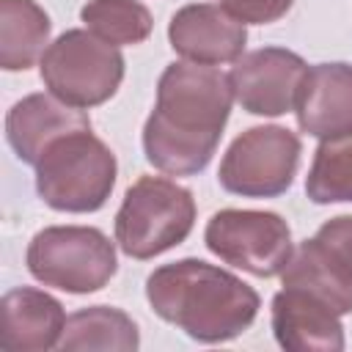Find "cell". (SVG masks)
<instances>
[{
    "label": "cell",
    "instance_id": "6da1fadb",
    "mask_svg": "<svg viewBox=\"0 0 352 352\" xmlns=\"http://www.w3.org/2000/svg\"><path fill=\"white\" fill-rule=\"evenodd\" d=\"M234 88L214 66L179 60L157 82V104L143 124L146 160L168 176L201 173L223 138Z\"/></svg>",
    "mask_w": 352,
    "mask_h": 352
},
{
    "label": "cell",
    "instance_id": "7a4b0ae2",
    "mask_svg": "<svg viewBox=\"0 0 352 352\" xmlns=\"http://www.w3.org/2000/svg\"><path fill=\"white\" fill-rule=\"evenodd\" d=\"M151 311L201 344L242 336L258 314V294L242 278L201 258H179L146 278Z\"/></svg>",
    "mask_w": 352,
    "mask_h": 352
},
{
    "label": "cell",
    "instance_id": "3957f363",
    "mask_svg": "<svg viewBox=\"0 0 352 352\" xmlns=\"http://www.w3.org/2000/svg\"><path fill=\"white\" fill-rule=\"evenodd\" d=\"M118 176L110 146L91 129L52 140L36 162V192L55 212L85 214L107 204Z\"/></svg>",
    "mask_w": 352,
    "mask_h": 352
},
{
    "label": "cell",
    "instance_id": "277c9868",
    "mask_svg": "<svg viewBox=\"0 0 352 352\" xmlns=\"http://www.w3.org/2000/svg\"><path fill=\"white\" fill-rule=\"evenodd\" d=\"M195 226V198L165 176H140L116 212V242L138 261L182 245Z\"/></svg>",
    "mask_w": 352,
    "mask_h": 352
},
{
    "label": "cell",
    "instance_id": "5b68a950",
    "mask_svg": "<svg viewBox=\"0 0 352 352\" xmlns=\"http://www.w3.org/2000/svg\"><path fill=\"white\" fill-rule=\"evenodd\" d=\"M28 272L52 289L91 294L110 283L118 270L116 245L94 226H47L25 253Z\"/></svg>",
    "mask_w": 352,
    "mask_h": 352
},
{
    "label": "cell",
    "instance_id": "8992f818",
    "mask_svg": "<svg viewBox=\"0 0 352 352\" xmlns=\"http://www.w3.org/2000/svg\"><path fill=\"white\" fill-rule=\"evenodd\" d=\"M38 72L52 96L88 110L118 91L124 80V55L91 30L72 28L44 50Z\"/></svg>",
    "mask_w": 352,
    "mask_h": 352
},
{
    "label": "cell",
    "instance_id": "52a82bcc",
    "mask_svg": "<svg viewBox=\"0 0 352 352\" xmlns=\"http://www.w3.org/2000/svg\"><path fill=\"white\" fill-rule=\"evenodd\" d=\"M300 138L278 124L250 126L231 140L220 160L217 182L226 192L242 198L283 195L300 168Z\"/></svg>",
    "mask_w": 352,
    "mask_h": 352
},
{
    "label": "cell",
    "instance_id": "ba28073f",
    "mask_svg": "<svg viewBox=\"0 0 352 352\" xmlns=\"http://www.w3.org/2000/svg\"><path fill=\"white\" fill-rule=\"evenodd\" d=\"M204 242L220 261L256 278L280 275L294 253L289 223L264 209L214 212L204 228Z\"/></svg>",
    "mask_w": 352,
    "mask_h": 352
},
{
    "label": "cell",
    "instance_id": "9c48e42d",
    "mask_svg": "<svg viewBox=\"0 0 352 352\" xmlns=\"http://www.w3.org/2000/svg\"><path fill=\"white\" fill-rule=\"evenodd\" d=\"M308 63L286 47H261L234 60L228 74L234 99L253 116H283L297 107Z\"/></svg>",
    "mask_w": 352,
    "mask_h": 352
},
{
    "label": "cell",
    "instance_id": "30bf717a",
    "mask_svg": "<svg viewBox=\"0 0 352 352\" xmlns=\"http://www.w3.org/2000/svg\"><path fill=\"white\" fill-rule=\"evenodd\" d=\"M168 41L176 55L190 63L220 66L245 55V22L217 3H190L170 16Z\"/></svg>",
    "mask_w": 352,
    "mask_h": 352
},
{
    "label": "cell",
    "instance_id": "8fae6325",
    "mask_svg": "<svg viewBox=\"0 0 352 352\" xmlns=\"http://www.w3.org/2000/svg\"><path fill=\"white\" fill-rule=\"evenodd\" d=\"M272 333L289 352H341V314L300 286H283L272 297Z\"/></svg>",
    "mask_w": 352,
    "mask_h": 352
},
{
    "label": "cell",
    "instance_id": "7c38bea8",
    "mask_svg": "<svg viewBox=\"0 0 352 352\" xmlns=\"http://www.w3.org/2000/svg\"><path fill=\"white\" fill-rule=\"evenodd\" d=\"M294 113L300 129L319 140L352 135V63L311 66Z\"/></svg>",
    "mask_w": 352,
    "mask_h": 352
},
{
    "label": "cell",
    "instance_id": "4fadbf2b",
    "mask_svg": "<svg viewBox=\"0 0 352 352\" xmlns=\"http://www.w3.org/2000/svg\"><path fill=\"white\" fill-rule=\"evenodd\" d=\"M63 305L33 286L3 294L0 302V346L6 352H44L60 344L66 330Z\"/></svg>",
    "mask_w": 352,
    "mask_h": 352
},
{
    "label": "cell",
    "instance_id": "5bb4252c",
    "mask_svg": "<svg viewBox=\"0 0 352 352\" xmlns=\"http://www.w3.org/2000/svg\"><path fill=\"white\" fill-rule=\"evenodd\" d=\"M74 129H91V118L80 107H72L52 94H28L6 116L8 146L33 168L52 140Z\"/></svg>",
    "mask_w": 352,
    "mask_h": 352
},
{
    "label": "cell",
    "instance_id": "9a60e30c",
    "mask_svg": "<svg viewBox=\"0 0 352 352\" xmlns=\"http://www.w3.org/2000/svg\"><path fill=\"white\" fill-rule=\"evenodd\" d=\"M52 22L36 0H0V66L25 72L50 47Z\"/></svg>",
    "mask_w": 352,
    "mask_h": 352
},
{
    "label": "cell",
    "instance_id": "2e32d148",
    "mask_svg": "<svg viewBox=\"0 0 352 352\" xmlns=\"http://www.w3.org/2000/svg\"><path fill=\"white\" fill-rule=\"evenodd\" d=\"M140 346L138 324L129 314L113 305H88L66 319L58 349H116L135 352Z\"/></svg>",
    "mask_w": 352,
    "mask_h": 352
},
{
    "label": "cell",
    "instance_id": "e0dca14e",
    "mask_svg": "<svg viewBox=\"0 0 352 352\" xmlns=\"http://www.w3.org/2000/svg\"><path fill=\"white\" fill-rule=\"evenodd\" d=\"M305 195L314 204H352V135L316 146L305 176Z\"/></svg>",
    "mask_w": 352,
    "mask_h": 352
},
{
    "label": "cell",
    "instance_id": "ac0fdd59",
    "mask_svg": "<svg viewBox=\"0 0 352 352\" xmlns=\"http://www.w3.org/2000/svg\"><path fill=\"white\" fill-rule=\"evenodd\" d=\"M85 28L113 47L140 44L151 36V14L140 0H88L80 8Z\"/></svg>",
    "mask_w": 352,
    "mask_h": 352
},
{
    "label": "cell",
    "instance_id": "d6986e66",
    "mask_svg": "<svg viewBox=\"0 0 352 352\" xmlns=\"http://www.w3.org/2000/svg\"><path fill=\"white\" fill-rule=\"evenodd\" d=\"M283 286H300L308 289L311 294L322 297L324 302H330L341 316L352 314V283H346L344 278H338L324 258L316 253V248L311 245V239L300 242V248L292 253L289 264L280 272Z\"/></svg>",
    "mask_w": 352,
    "mask_h": 352
},
{
    "label": "cell",
    "instance_id": "ffe728a7",
    "mask_svg": "<svg viewBox=\"0 0 352 352\" xmlns=\"http://www.w3.org/2000/svg\"><path fill=\"white\" fill-rule=\"evenodd\" d=\"M316 253L324 258V264L352 283V214H338L330 217L327 223L319 226V231L311 236Z\"/></svg>",
    "mask_w": 352,
    "mask_h": 352
},
{
    "label": "cell",
    "instance_id": "44dd1931",
    "mask_svg": "<svg viewBox=\"0 0 352 352\" xmlns=\"http://www.w3.org/2000/svg\"><path fill=\"white\" fill-rule=\"evenodd\" d=\"M245 25H270L286 16L294 0H214Z\"/></svg>",
    "mask_w": 352,
    "mask_h": 352
}]
</instances>
